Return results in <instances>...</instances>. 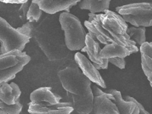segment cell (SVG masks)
Wrapping results in <instances>:
<instances>
[{
    "instance_id": "cell-1",
    "label": "cell",
    "mask_w": 152,
    "mask_h": 114,
    "mask_svg": "<svg viewBox=\"0 0 152 114\" xmlns=\"http://www.w3.org/2000/svg\"><path fill=\"white\" fill-rule=\"evenodd\" d=\"M88 34L99 43L107 45L117 43L124 45H136L127 34L129 26L125 19L118 13L107 10L104 14L96 15L92 21H85Z\"/></svg>"
},
{
    "instance_id": "cell-2",
    "label": "cell",
    "mask_w": 152,
    "mask_h": 114,
    "mask_svg": "<svg viewBox=\"0 0 152 114\" xmlns=\"http://www.w3.org/2000/svg\"><path fill=\"white\" fill-rule=\"evenodd\" d=\"M56 22L52 18H44L41 21L35 23L34 37L43 52L51 62L63 60L69 55L65 35L61 24Z\"/></svg>"
},
{
    "instance_id": "cell-3",
    "label": "cell",
    "mask_w": 152,
    "mask_h": 114,
    "mask_svg": "<svg viewBox=\"0 0 152 114\" xmlns=\"http://www.w3.org/2000/svg\"><path fill=\"white\" fill-rule=\"evenodd\" d=\"M59 21L63 30L65 41L70 51H78L86 46L87 34L79 19L69 12H62L59 15Z\"/></svg>"
},
{
    "instance_id": "cell-4",
    "label": "cell",
    "mask_w": 152,
    "mask_h": 114,
    "mask_svg": "<svg viewBox=\"0 0 152 114\" xmlns=\"http://www.w3.org/2000/svg\"><path fill=\"white\" fill-rule=\"evenodd\" d=\"M79 69L78 65L63 68L58 72V78L66 92L85 96L93 92L91 88L92 81Z\"/></svg>"
},
{
    "instance_id": "cell-5",
    "label": "cell",
    "mask_w": 152,
    "mask_h": 114,
    "mask_svg": "<svg viewBox=\"0 0 152 114\" xmlns=\"http://www.w3.org/2000/svg\"><path fill=\"white\" fill-rule=\"evenodd\" d=\"M30 61V56L18 50L0 55V83L14 79Z\"/></svg>"
},
{
    "instance_id": "cell-6",
    "label": "cell",
    "mask_w": 152,
    "mask_h": 114,
    "mask_svg": "<svg viewBox=\"0 0 152 114\" xmlns=\"http://www.w3.org/2000/svg\"><path fill=\"white\" fill-rule=\"evenodd\" d=\"M126 22L134 27L152 26V3L138 2L119 6L116 9Z\"/></svg>"
},
{
    "instance_id": "cell-7",
    "label": "cell",
    "mask_w": 152,
    "mask_h": 114,
    "mask_svg": "<svg viewBox=\"0 0 152 114\" xmlns=\"http://www.w3.org/2000/svg\"><path fill=\"white\" fill-rule=\"evenodd\" d=\"M30 39L11 26L3 18H0V55L15 50L23 51L25 45L30 42Z\"/></svg>"
},
{
    "instance_id": "cell-8",
    "label": "cell",
    "mask_w": 152,
    "mask_h": 114,
    "mask_svg": "<svg viewBox=\"0 0 152 114\" xmlns=\"http://www.w3.org/2000/svg\"><path fill=\"white\" fill-rule=\"evenodd\" d=\"M73 111L70 102L31 101L28 104V113L31 114H71Z\"/></svg>"
},
{
    "instance_id": "cell-9",
    "label": "cell",
    "mask_w": 152,
    "mask_h": 114,
    "mask_svg": "<svg viewBox=\"0 0 152 114\" xmlns=\"http://www.w3.org/2000/svg\"><path fill=\"white\" fill-rule=\"evenodd\" d=\"M94 114H120L119 108L114 101L113 95L104 92L95 85L93 88Z\"/></svg>"
},
{
    "instance_id": "cell-10",
    "label": "cell",
    "mask_w": 152,
    "mask_h": 114,
    "mask_svg": "<svg viewBox=\"0 0 152 114\" xmlns=\"http://www.w3.org/2000/svg\"><path fill=\"white\" fill-rule=\"evenodd\" d=\"M75 60L87 78H89L92 82L100 86V88H106L105 81L100 75L98 69H96L94 65L93 64V62H91L81 53H76L75 55Z\"/></svg>"
},
{
    "instance_id": "cell-11",
    "label": "cell",
    "mask_w": 152,
    "mask_h": 114,
    "mask_svg": "<svg viewBox=\"0 0 152 114\" xmlns=\"http://www.w3.org/2000/svg\"><path fill=\"white\" fill-rule=\"evenodd\" d=\"M81 0H32L40 6L41 10L49 15H54L61 11L69 10Z\"/></svg>"
},
{
    "instance_id": "cell-12",
    "label": "cell",
    "mask_w": 152,
    "mask_h": 114,
    "mask_svg": "<svg viewBox=\"0 0 152 114\" xmlns=\"http://www.w3.org/2000/svg\"><path fill=\"white\" fill-rule=\"evenodd\" d=\"M138 52V48L136 45L129 46L121 43H112L104 46L100 51V56L104 59H110L113 57L124 58L131 54Z\"/></svg>"
},
{
    "instance_id": "cell-13",
    "label": "cell",
    "mask_w": 152,
    "mask_h": 114,
    "mask_svg": "<svg viewBox=\"0 0 152 114\" xmlns=\"http://www.w3.org/2000/svg\"><path fill=\"white\" fill-rule=\"evenodd\" d=\"M86 46L81 50L82 52H86L90 60L94 64H97L102 69L108 68L109 60L108 59H104L100 56V53L102 49L100 48V43L97 40H94L89 34H87L86 36Z\"/></svg>"
},
{
    "instance_id": "cell-14",
    "label": "cell",
    "mask_w": 152,
    "mask_h": 114,
    "mask_svg": "<svg viewBox=\"0 0 152 114\" xmlns=\"http://www.w3.org/2000/svg\"><path fill=\"white\" fill-rule=\"evenodd\" d=\"M70 99V103L74 108V110L79 114H90L93 111L94 93L88 94L85 96H78L66 92Z\"/></svg>"
},
{
    "instance_id": "cell-15",
    "label": "cell",
    "mask_w": 152,
    "mask_h": 114,
    "mask_svg": "<svg viewBox=\"0 0 152 114\" xmlns=\"http://www.w3.org/2000/svg\"><path fill=\"white\" fill-rule=\"evenodd\" d=\"M21 91L17 84L12 82L0 83V100L5 104L12 105L20 102Z\"/></svg>"
},
{
    "instance_id": "cell-16",
    "label": "cell",
    "mask_w": 152,
    "mask_h": 114,
    "mask_svg": "<svg viewBox=\"0 0 152 114\" xmlns=\"http://www.w3.org/2000/svg\"><path fill=\"white\" fill-rule=\"evenodd\" d=\"M107 93L113 95V100L117 105L120 114H139L138 105L134 101L124 100L120 91L116 89H110L107 91Z\"/></svg>"
},
{
    "instance_id": "cell-17",
    "label": "cell",
    "mask_w": 152,
    "mask_h": 114,
    "mask_svg": "<svg viewBox=\"0 0 152 114\" xmlns=\"http://www.w3.org/2000/svg\"><path fill=\"white\" fill-rule=\"evenodd\" d=\"M142 68L152 88V42H145L140 47Z\"/></svg>"
},
{
    "instance_id": "cell-18",
    "label": "cell",
    "mask_w": 152,
    "mask_h": 114,
    "mask_svg": "<svg viewBox=\"0 0 152 114\" xmlns=\"http://www.w3.org/2000/svg\"><path fill=\"white\" fill-rule=\"evenodd\" d=\"M111 0H82L79 2L81 9L90 11L91 13H101L109 10Z\"/></svg>"
},
{
    "instance_id": "cell-19",
    "label": "cell",
    "mask_w": 152,
    "mask_h": 114,
    "mask_svg": "<svg viewBox=\"0 0 152 114\" xmlns=\"http://www.w3.org/2000/svg\"><path fill=\"white\" fill-rule=\"evenodd\" d=\"M145 27H130L127 30V34L129 37L130 40L135 42L136 44L142 46L146 42Z\"/></svg>"
},
{
    "instance_id": "cell-20",
    "label": "cell",
    "mask_w": 152,
    "mask_h": 114,
    "mask_svg": "<svg viewBox=\"0 0 152 114\" xmlns=\"http://www.w3.org/2000/svg\"><path fill=\"white\" fill-rule=\"evenodd\" d=\"M42 15H43V10H41L38 4H37L36 2H31L28 12V15H27L28 21L35 23L38 22L40 21Z\"/></svg>"
},
{
    "instance_id": "cell-21",
    "label": "cell",
    "mask_w": 152,
    "mask_h": 114,
    "mask_svg": "<svg viewBox=\"0 0 152 114\" xmlns=\"http://www.w3.org/2000/svg\"><path fill=\"white\" fill-rule=\"evenodd\" d=\"M22 108L23 105L20 102L9 105L0 100V114H21Z\"/></svg>"
},
{
    "instance_id": "cell-22",
    "label": "cell",
    "mask_w": 152,
    "mask_h": 114,
    "mask_svg": "<svg viewBox=\"0 0 152 114\" xmlns=\"http://www.w3.org/2000/svg\"><path fill=\"white\" fill-rule=\"evenodd\" d=\"M35 22H31V21H28L25 24H24L21 27L16 28L18 31L21 33L22 34L30 38L34 37V29Z\"/></svg>"
},
{
    "instance_id": "cell-23",
    "label": "cell",
    "mask_w": 152,
    "mask_h": 114,
    "mask_svg": "<svg viewBox=\"0 0 152 114\" xmlns=\"http://www.w3.org/2000/svg\"><path fill=\"white\" fill-rule=\"evenodd\" d=\"M30 5H31V3L28 2H25V3L21 4V7L18 9V15L20 19L21 20V21H27V15H28V10H29Z\"/></svg>"
},
{
    "instance_id": "cell-24",
    "label": "cell",
    "mask_w": 152,
    "mask_h": 114,
    "mask_svg": "<svg viewBox=\"0 0 152 114\" xmlns=\"http://www.w3.org/2000/svg\"><path fill=\"white\" fill-rule=\"evenodd\" d=\"M109 62L112 63L113 65L116 66L120 69H123L126 67V61L124 58H120V57H113L108 59Z\"/></svg>"
},
{
    "instance_id": "cell-25",
    "label": "cell",
    "mask_w": 152,
    "mask_h": 114,
    "mask_svg": "<svg viewBox=\"0 0 152 114\" xmlns=\"http://www.w3.org/2000/svg\"><path fill=\"white\" fill-rule=\"evenodd\" d=\"M123 99L126 100H132V101H134V102L138 105V108H139V114H150L149 112H148V111L144 108L143 106H142L140 103H138V101H137V100H135V98H133V97H130V96H126Z\"/></svg>"
},
{
    "instance_id": "cell-26",
    "label": "cell",
    "mask_w": 152,
    "mask_h": 114,
    "mask_svg": "<svg viewBox=\"0 0 152 114\" xmlns=\"http://www.w3.org/2000/svg\"><path fill=\"white\" fill-rule=\"evenodd\" d=\"M4 3H10V4H23L28 2V0H0Z\"/></svg>"
},
{
    "instance_id": "cell-27",
    "label": "cell",
    "mask_w": 152,
    "mask_h": 114,
    "mask_svg": "<svg viewBox=\"0 0 152 114\" xmlns=\"http://www.w3.org/2000/svg\"><path fill=\"white\" fill-rule=\"evenodd\" d=\"M21 114H23V113H21Z\"/></svg>"
}]
</instances>
